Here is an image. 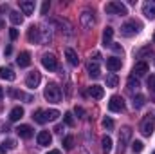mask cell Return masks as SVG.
Returning a JSON list of instances; mask_svg holds the SVG:
<instances>
[{"instance_id":"603a6c76","label":"cell","mask_w":155,"mask_h":154,"mask_svg":"<svg viewBox=\"0 0 155 154\" xmlns=\"http://www.w3.org/2000/svg\"><path fill=\"white\" fill-rule=\"evenodd\" d=\"M112 37H114V29L112 27H107L103 31V45L105 47H110L112 45Z\"/></svg>"},{"instance_id":"ba28073f","label":"cell","mask_w":155,"mask_h":154,"mask_svg":"<svg viewBox=\"0 0 155 154\" xmlns=\"http://www.w3.org/2000/svg\"><path fill=\"white\" fill-rule=\"evenodd\" d=\"M108 109H110L112 113H123V111H124V100H123L121 96L114 94V96L110 98V102H108Z\"/></svg>"},{"instance_id":"8992f818","label":"cell","mask_w":155,"mask_h":154,"mask_svg":"<svg viewBox=\"0 0 155 154\" xmlns=\"http://www.w3.org/2000/svg\"><path fill=\"white\" fill-rule=\"evenodd\" d=\"M79 20H81V26H83L85 29H92V27H94V24H96L94 11H90V9H85V11L81 13Z\"/></svg>"},{"instance_id":"5b68a950","label":"cell","mask_w":155,"mask_h":154,"mask_svg":"<svg viewBox=\"0 0 155 154\" xmlns=\"http://www.w3.org/2000/svg\"><path fill=\"white\" fill-rule=\"evenodd\" d=\"M105 11L108 13V15H128V9H126V5L123 4V2H108L107 5H105Z\"/></svg>"},{"instance_id":"f1b7e54d","label":"cell","mask_w":155,"mask_h":154,"mask_svg":"<svg viewBox=\"0 0 155 154\" xmlns=\"http://www.w3.org/2000/svg\"><path fill=\"white\" fill-rule=\"evenodd\" d=\"M117 83H119V78H117L116 73H110V75H107V87L114 89V87H117Z\"/></svg>"},{"instance_id":"ee69618b","label":"cell","mask_w":155,"mask_h":154,"mask_svg":"<svg viewBox=\"0 0 155 154\" xmlns=\"http://www.w3.org/2000/svg\"><path fill=\"white\" fill-rule=\"evenodd\" d=\"M5 11H9V5L7 4H2L0 5V13H5Z\"/></svg>"},{"instance_id":"d6a6232c","label":"cell","mask_w":155,"mask_h":154,"mask_svg":"<svg viewBox=\"0 0 155 154\" xmlns=\"http://www.w3.org/2000/svg\"><path fill=\"white\" fill-rule=\"evenodd\" d=\"M143 149H144V143H143V142H139V140H135V142H134V143H132V151H134V152H143Z\"/></svg>"},{"instance_id":"3957f363","label":"cell","mask_w":155,"mask_h":154,"mask_svg":"<svg viewBox=\"0 0 155 154\" xmlns=\"http://www.w3.org/2000/svg\"><path fill=\"white\" fill-rule=\"evenodd\" d=\"M155 131V116L153 114H146L141 120V132L144 136H152Z\"/></svg>"},{"instance_id":"ab89813d","label":"cell","mask_w":155,"mask_h":154,"mask_svg":"<svg viewBox=\"0 0 155 154\" xmlns=\"http://www.w3.org/2000/svg\"><path fill=\"white\" fill-rule=\"evenodd\" d=\"M144 54H152V49H150V47H146V49H143V51H141L137 56H139V58H143Z\"/></svg>"},{"instance_id":"f5cc1de1","label":"cell","mask_w":155,"mask_h":154,"mask_svg":"<svg viewBox=\"0 0 155 154\" xmlns=\"http://www.w3.org/2000/svg\"><path fill=\"white\" fill-rule=\"evenodd\" d=\"M152 154H155V152H152Z\"/></svg>"},{"instance_id":"484cf974","label":"cell","mask_w":155,"mask_h":154,"mask_svg":"<svg viewBox=\"0 0 155 154\" xmlns=\"http://www.w3.org/2000/svg\"><path fill=\"white\" fill-rule=\"evenodd\" d=\"M22 116H24V109L18 105V107H13V109H11V113H9V120H11V121H18Z\"/></svg>"},{"instance_id":"6da1fadb","label":"cell","mask_w":155,"mask_h":154,"mask_svg":"<svg viewBox=\"0 0 155 154\" xmlns=\"http://www.w3.org/2000/svg\"><path fill=\"white\" fill-rule=\"evenodd\" d=\"M141 29H143V24H141L139 20H128V22H124V24L121 26V35L126 37V38H130V37L137 35Z\"/></svg>"},{"instance_id":"ffe728a7","label":"cell","mask_w":155,"mask_h":154,"mask_svg":"<svg viewBox=\"0 0 155 154\" xmlns=\"http://www.w3.org/2000/svg\"><path fill=\"white\" fill-rule=\"evenodd\" d=\"M87 73H88L92 78H99L101 73H99V65H97V62H92V60H90L88 65H87Z\"/></svg>"},{"instance_id":"7bdbcfd3","label":"cell","mask_w":155,"mask_h":154,"mask_svg":"<svg viewBox=\"0 0 155 154\" xmlns=\"http://www.w3.org/2000/svg\"><path fill=\"white\" fill-rule=\"evenodd\" d=\"M54 132L61 134V132H63V125H56V127H54Z\"/></svg>"},{"instance_id":"4dcf8cb0","label":"cell","mask_w":155,"mask_h":154,"mask_svg":"<svg viewBox=\"0 0 155 154\" xmlns=\"http://www.w3.org/2000/svg\"><path fill=\"white\" fill-rule=\"evenodd\" d=\"M58 118H60V111H56V109L47 111V121H56Z\"/></svg>"},{"instance_id":"52a82bcc","label":"cell","mask_w":155,"mask_h":154,"mask_svg":"<svg viewBox=\"0 0 155 154\" xmlns=\"http://www.w3.org/2000/svg\"><path fill=\"white\" fill-rule=\"evenodd\" d=\"M41 65L45 69H49V71H56L58 69V60H56V56L52 53H45L41 56Z\"/></svg>"},{"instance_id":"83f0119b","label":"cell","mask_w":155,"mask_h":154,"mask_svg":"<svg viewBox=\"0 0 155 154\" xmlns=\"http://www.w3.org/2000/svg\"><path fill=\"white\" fill-rule=\"evenodd\" d=\"M144 103H146V98H144L143 94H137V96H134V102H132L134 109H141V107H144Z\"/></svg>"},{"instance_id":"bcb514c9","label":"cell","mask_w":155,"mask_h":154,"mask_svg":"<svg viewBox=\"0 0 155 154\" xmlns=\"http://www.w3.org/2000/svg\"><path fill=\"white\" fill-rule=\"evenodd\" d=\"M4 53H5V54H11V53H13V47H11V45H7V47H5V51H4Z\"/></svg>"},{"instance_id":"4fadbf2b","label":"cell","mask_w":155,"mask_h":154,"mask_svg":"<svg viewBox=\"0 0 155 154\" xmlns=\"http://www.w3.org/2000/svg\"><path fill=\"white\" fill-rule=\"evenodd\" d=\"M132 73H134V76L139 78V76H144L146 73H148V64L144 62V60H139L135 65H134V69H132Z\"/></svg>"},{"instance_id":"e575fe53","label":"cell","mask_w":155,"mask_h":154,"mask_svg":"<svg viewBox=\"0 0 155 154\" xmlns=\"http://www.w3.org/2000/svg\"><path fill=\"white\" fill-rule=\"evenodd\" d=\"M103 127L105 129H114V120H110V118H103Z\"/></svg>"},{"instance_id":"74e56055","label":"cell","mask_w":155,"mask_h":154,"mask_svg":"<svg viewBox=\"0 0 155 154\" xmlns=\"http://www.w3.org/2000/svg\"><path fill=\"white\" fill-rule=\"evenodd\" d=\"M110 47H112L116 53H121V54H123V47H121L119 44H114V42H112V45H110Z\"/></svg>"},{"instance_id":"4316f807","label":"cell","mask_w":155,"mask_h":154,"mask_svg":"<svg viewBox=\"0 0 155 154\" xmlns=\"http://www.w3.org/2000/svg\"><path fill=\"white\" fill-rule=\"evenodd\" d=\"M9 20H11L15 26H20V24L24 22V16H22L18 11H11V13H9Z\"/></svg>"},{"instance_id":"d590c367","label":"cell","mask_w":155,"mask_h":154,"mask_svg":"<svg viewBox=\"0 0 155 154\" xmlns=\"http://www.w3.org/2000/svg\"><path fill=\"white\" fill-rule=\"evenodd\" d=\"M148 89L155 93V75H152V76L148 78Z\"/></svg>"},{"instance_id":"277c9868","label":"cell","mask_w":155,"mask_h":154,"mask_svg":"<svg viewBox=\"0 0 155 154\" xmlns=\"http://www.w3.org/2000/svg\"><path fill=\"white\" fill-rule=\"evenodd\" d=\"M130 138H132V127H128V125L121 127V131H119V154L124 152Z\"/></svg>"},{"instance_id":"f35d334b","label":"cell","mask_w":155,"mask_h":154,"mask_svg":"<svg viewBox=\"0 0 155 154\" xmlns=\"http://www.w3.org/2000/svg\"><path fill=\"white\" fill-rule=\"evenodd\" d=\"M49 7H51V4H49V2H43V5H41V15H47Z\"/></svg>"},{"instance_id":"44dd1931","label":"cell","mask_w":155,"mask_h":154,"mask_svg":"<svg viewBox=\"0 0 155 154\" xmlns=\"http://www.w3.org/2000/svg\"><path fill=\"white\" fill-rule=\"evenodd\" d=\"M20 9H22L24 15H33V11H35V2H33V0L20 2Z\"/></svg>"},{"instance_id":"7a4b0ae2","label":"cell","mask_w":155,"mask_h":154,"mask_svg":"<svg viewBox=\"0 0 155 154\" xmlns=\"http://www.w3.org/2000/svg\"><path fill=\"white\" fill-rule=\"evenodd\" d=\"M43 96H45L47 102L58 103V102L61 100V91H60V87H58L54 82H51V83H47V87H45V91H43Z\"/></svg>"},{"instance_id":"ac0fdd59","label":"cell","mask_w":155,"mask_h":154,"mask_svg":"<svg viewBox=\"0 0 155 154\" xmlns=\"http://www.w3.org/2000/svg\"><path fill=\"white\" fill-rule=\"evenodd\" d=\"M65 56H67V60H69V64H71V65H74V67H76L78 64H79V58H78V54H76V51H74V49L67 47V49H65Z\"/></svg>"},{"instance_id":"8fae6325","label":"cell","mask_w":155,"mask_h":154,"mask_svg":"<svg viewBox=\"0 0 155 154\" xmlns=\"http://www.w3.org/2000/svg\"><path fill=\"white\" fill-rule=\"evenodd\" d=\"M15 131H16V134H18L20 138H24V140H29V138H33V134H35L33 127H31V125H25V123H24V125H18Z\"/></svg>"},{"instance_id":"cb8c5ba5","label":"cell","mask_w":155,"mask_h":154,"mask_svg":"<svg viewBox=\"0 0 155 154\" xmlns=\"http://www.w3.org/2000/svg\"><path fill=\"white\" fill-rule=\"evenodd\" d=\"M101 149H103L105 154L112 152V138H110V136H103V138H101Z\"/></svg>"},{"instance_id":"60d3db41","label":"cell","mask_w":155,"mask_h":154,"mask_svg":"<svg viewBox=\"0 0 155 154\" xmlns=\"http://www.w3.org/2000/svg\"><path fill=\"white\" fill-rule=\"evenodd\" d=\"M9 37H11V40H16L18 38V31H16V29H11V31H9Z\"/></svg>"},{"instance_id":"2e32d148","label":"cell","mask_w":155,"mask_h":154,"mask_svg":"<svg viewBox=\"0 0 155 154\" xmlns=\"http://www.w3.org/2000/svg\"><path fill=\"white\" fill-rule=\"evenodd\" d=\"M16 64H18L20 67H29V65H31V53H29V51H22V53L18 54V58H16Z\"/></svg>"},{"instance_id":"836d02e7","label":"cell","mask_w":155,"mask_h":154,"mask_svg":"<svg viewBox=\"0 0 155 154\" xmlns=\"http://www.w3.org/2000/svg\"><path fill=\"white\" fill-rule=\"evenodd\" d=\"M63 121H65L69 127H74V123H76V121H74V116L71 114V113H65V114H63Z\"/></svg>"},{"instance_id":"d6986e66","label":"cell","mask_w":155,"mask_h":154,"mask_svg":"<svg viewBox=\"0 0 155 154\" xmlns=\"http://www.w3.org/2000/svg\"><path fill=\"white\" fill-rule=\"evenodd\" d=\"M33 120L40 123V125H43L45 121H47V111H43V109H36L35 113H33Z\"/></svg>"},{"instance_id":"7c38bea8","label":"cell","mask_w":155,"mask_h":154,"mask_svg":"<svg viewBox=\"0 0 155 154\" xmlns=\"http://www.w3.org/2000/svg\"><path fill=\"white\" fill-rule=\"evenodd\" d=\"M143 15L150 20H155V0H148L143 4Z\"/></svg>"},{"instance_id":"b9f144b4","label":"cell","mask_w":155,"mask_h":154,"mask_svg":"<svg viewBox=\"0 0 155 154\" xmlns=\"http://www.w3.org/2000/svg\"><path fill=\"white\" fill-rule=\"evenodd\" d=\"M7 151H9V149L5 147V143H0V154H5Z\"/></svg>"},{"instance_id":"1f68e13d","label":"cell","mask_w":155,"mask_h":154,"mask_svg":"<svg viewBox=\"0 0 155 154\" xmlns=\"http://www.w3.org/2000/svg\"><path fill=\"white\" fill-rule=\"evenodd\" d=\"M72 147H74V138H72V136H67V138L63 140V149H65V151H71Z\"/></svg>"},{"instance_id":"681fc988","label":"cell","mask_w":155,"mask_h":154,"mask_svg":"<svg viewBox=\"0 0 155 154\" xmlns=\"http://www.w3.org/2000/svg\"><path fill=\"white\" fill-rule=\"evenodd\" d=\"M2 98H4V89L0 87V100H2Z\"/></svg>"},{"instance_id":"7402d4cb","label":"cell","mask_w":155,"mask_h":154,"mask_svg":"<svg viewBox=\"0 0 155 154\" xmlns=\"http://www.w3.org/2000/svg\"><path fill=\"white\" fill-rule=\"evenodd\" d=\"M9 94H11L13 98L25 100V102H33V100H35L33 96H29V94H25V93H22V91H16V89H9Z\"/></svg>"},{"instance_id":"e0dca14e","label":"cell","mask_w":155,"mask_h":154,"mask_svg":"<svg viewBox=\"0 0 155 154\" xmlns=\"http://www.w3.org/2000/svg\"><path fill=\"white\" fill-rule=\"evenodd\" d=\"M88 94H90L92 98H96V100H101V98L105 96V89H103L101 85H92V87L88 89Z\"/></svg>"},{"instance_id":"816d5d0a","label":"cell","mask_w":155,"mask_h":154,"mask_svg":"<svg viewBox=\"0 0 155 154\" xmlns=\"http://www.w3.org/2000/svg\"><path fill=\"white\" fill-rule=\"evenodd\" d=\"M153 42H155V35H153Z\"/></svg>"},{"instance_id":"f6af8a7d","label":"cell","mask_w":155,"mask_h":154,"mask_svg":"<svg viewBox=\"0 0 155 154\" xmlns=\"http://www.w3.org/2000/svg\"><path fill=\"white\" fill-rule=\"evenodd\" d=\"M74 113H76L78 116H83V114H85V111H83L81 107H76V109H74Z\"/></svg>"},{"instance_id":"7dc6e473","label":"cell","mask_w":155,"mask_h":154,"mask_svg":"<svg viewBox=\"0 0 155 154\" xmlns=\"http://www.w3.org/2000/svg\"><path fill=\"white\" fill-rule=\"evenodd\" d=\"M99 58H101V56H99V53H94V56H92V60H94V62H97Z\"/></svg>"},{"instance_id":"c3c4849f","label":"cell","mask_w":155,"mask_h":154,"mask_svg":"<svg viewBox=\"0 0 155 154\" xmlns=\"http://www.w3.org/2000/svg\"><path fill=\"white\" fill-rule=\"evenodd\" d=\"M47 154H61V151H58V149H54V151H49Z\"/></svg>"},{"instance_id":"5bb4252c","label":"cell","mask_w":155,"mask_h":154,"mask_svg":"<svg viewBox=\"0 0 155 154\" xmlns=\"http://www.w3.org/2000/svg\"><path fill=\"white\" fill-rule=\"evenodd\" d=\"M36 142H38L40 147H49L52 142V136L49 134V131H40L38 136H36Z\"/></svg>"},{"instance_id":"f546056e","label":"cell","mask_w":155,"mask_h":154,"mask_svg":"<svg viewBox=\"0 0 155 154\" xmlns=\"http://www.w3.org/2000/svg\"><path fill=\"white\" fill-rule=\"evenodd\" d=\"M137 89H139V80L132 75V76L128 78V91L134 93V91H137Z\"/></svg>"},{"instance_id":"8d00e7d4","label":"cell","mask_w":155,"mask_h":154,"mask_svg":"<svg viewBox=\"0 0 155 154\" xmlns=\"http://www.w3.org/2000/svg\"><path fill=\"white\" fill-rule=\"evenodd\" d=\"M4 143H5L7 149H15V147H16V142H15V140H5Z\"/></svg>"},{"instance_id":"9a60e30c","label":"cell","mask_w":155,"mask_h":154,"mask_svg":"<svg viewBox=\"0 0 155 154\" xmlns=\"http://www.w3.org/2000/svg\"><path fill=\"white\" fill-rule=\"evenodd\" d=\"M123 67V62H121V58H117V56H110V58H107V69L110 71V73H116Z\"/></svg>"},{"instance_id":"30bf717a","label":"cell","mask_w":155,"mask_h":154,"mask_svg":"<svg viewBox=\"0 0 155 154\" xmlns=\"http://www.w3.org/2000/svg\"><path fill=\"white\" fill-rule=\"evenodd\" d=\"M40 82H41V75H40L36 69L31 71V73L27 75V78H25V85H27L29 89H36L40 85Z\"/></svg>"},{"instance_id":"d4e9b609","label":"cell","mask_w":155,"mask_h":154,"mask_svg":"<svg viewBox=\"0 0 155 154\" xmlns=\"http://www.w3.org/2000/svg\"><path fill=\"white\" fill-rule=\"evenodd\" d=\"M0 78H4V80H7V82H13L16 75L13 73V69H9V67H0Z\"/></svg>"},{"instance_id":"9c48e42d","label":"cell","mask_w":155,"mask_h":154,"mask_svg":"<svg viewBox=\"0 0 155 154\" xmlns=\"http://www.w3.org/2000/svg\"><path fill=\"white\" fill-rule=\"evenodd\" d=\"M27 40L31 44H41V27L40 26H31L27 29Z\"/></svg>"},{"instance_id":"f907efd6","label":"cell","mask_w":155,"mask_h":154,"mask_svg":"<svg viewBox=\"0 0 155 154\" xmlns=\"http://www.w3.org/2000/svg\"><path fill=\"white\" fill-rule=\"evenodd\" d=\"M4 26H5V24H4V20L0 18V29H4Z\"/></svg>"}]
</instances>
